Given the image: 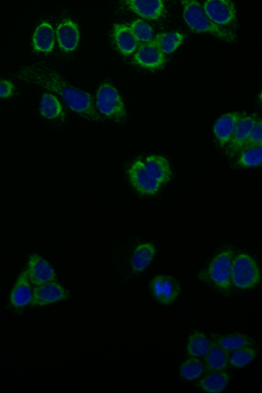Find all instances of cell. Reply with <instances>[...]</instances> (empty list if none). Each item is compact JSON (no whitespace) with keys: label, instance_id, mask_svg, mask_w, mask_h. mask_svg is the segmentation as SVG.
<instances>
[{"label":"cell","instance_id":"obj_7","mask_svg":"<svg viewBox=\"0 0 262 393\" xmlns=\"http://www.w3.org/2000/svg\"><path fill=\"white\" fill-rule=\"evenodd\" d=\"M150 290L157 301L163 304H169L178 297L181 287L173 277L160 275L152 279L150 283Z\"/></svg>","mask_w":262,"mask_h":393},{"label":"cell","instance_id":"obj_28","mask_svg":"<svg viewBox=\"0 0 262 393\" xmlns=\"http://www.w3.org/2000/svg\"><path fill=\"white\" fill-rule=\"evenodd\" d=\"M262 162V146L246 149L239 152L236 163L238 166L244 167L257 166Z\"/></svg>","mask_w":262,"mask_h":393},{"label":"cell","instance_id":"obj_13","mask_svg":"<svg viewBox=\"0 0 262 393\" xmlns=\"http://www.w3.org/2000/svg\"><path fill=\"white\" fill-rule=\"evenodd\" d=\"M245 114L237 112L222 115L215 123L213 131L221 146L229 143L234 133L237 121Z\"/></svg>","mask_w":262,"mask_h":393},{"label":"cell","instance_id":"obj_11","mask_svg":"<svg viewBox=\"0 0 262 393\" xmlns=\"http://www.w3.org/2000/svg\"><path fill=\"white\" fill-rule=\"evenodd\" d=\"M70 296L68 291L55 281L37 286L33 289L31 304L43 305L65 299Z\"/></svg>","mask_w":262,"mask_h":393},{"label":"cell","instance_id":"obj_31","mask_svg":"<svg viewBox=\"0 0 262 393\" xmlns=\"http://www.w3.org/2000/svg\"><path fill=\"white\" fill-rule=\"evenodd\" d=\"M262 146V122L258 119L257 122L239 150V152L249 148Z\"/></svg>","mask_w":262,"mask_h":393},{"label":"cell","instance_id":"obj_18","mask_svg":"<svg viewBox=\"0 0 262 393\" xmlns=\"http://www.w3.org/2000/svg\"><path fill=\"white\" fill-rule=\"evenodd\" d=\"M33 48L37 51L51 52L55 43V31L49 22L42 21L36 28L32 36Z\"/></svg>","mask_w":262,"mask_h":393},{"label":"cell","instance_id":"obj_22","mask_svg":"<svg viewBox=\"0 0 262 393\" xmlns=\"http://www.w3.org/2000/svg\"><path fill=\"white\" fill-rule=\"evenodd\" d=\"M155 253V248L150 243L140 244L135 249L131 259L133 270L143 271L149 265Z\"/></svg>","mask_w":262,"mask_h":393},{"label":"cell","instance_id":"obj_14","mask_svg":"<svg viewBox=\"0 0 262 393\" xmlns=\"http://www.w3.org/2000/svg\"><path fill=\"white\" fill-rule=\"evenodd\" d=\"M258 118L255 115L243 116L237 121L233 136L228 143V153L232 156L239 151L255 126Z\"/></svg>","mask_w":262,"mask_h":393},{"label":"cell","instance_id":"obj_1","mask_svg":"<svg viewBox=\"0 0 262 393\" xmlns=\"http://www.w3.org/2000/svg\"><path fill=\"white\" fill-rule=\"evenodd\" d=\"M14 76L60 95L71 110L82 117L94 121L103 120L93 96L73 86L56 71L41 62L23 66Z\"/></svg>","mask_w":262,"mask_h":393},{"label":"cell","instance_id":"obj_8","mask_svg":"<svg viewBox=\"0 0 262 393\" xmlns=\"http://www.w3.org/2000/svg\"><path fill=\"white\" fill-rule=\"evenodd\" d=\"M127 173L132 185L141 193L154 194L161 185L149 174L144 163L140 160L133 163Z\"/></svg>","mask_w":262,"mask_h":393},{"label":"cell","instance_id":"obj_3","mask_svg":"<svg viewBox=\"0 0 262 393\" xmlns=\"http://www.w3.org/2000/svg\"><path fill=\"white\" fill-rule=\"evenodd\" d=\"M95 103L101 114L118 122H125L127 116L124 104L117 89L109 82L99 86Z\"/></svg>","mask_w":262,"mask_h":393},{"label":"cell","instance_id":"obj_21","mask_svg":"<svg viewBox=\"0 0 262 393\" xmlns=\"http://www.w3.org/2000/svg\"><path fill=\"white\" fill-rule=\"evenodd\" d=\"M211 336L220 346L229 351L245 346H251L255 343L252 338L240 333L226 336L211 334Z\"/></svg>","mask_w":262,"mask_h":393},{"label":"cell","instance_id":"obj_25","mask_svg":"<svg viewBox=\"0 0 262 393\" xmlns=\"http://www.w3.org/2000/svg\"><path fill=\"white\" fill-rule=\"evenodd\" d=\"M184 35L178 32L158 33L153 39L165 55L174 52L182 43Z\"/></svg>","mask_w":262,"mask_h":393},{"label":"cell","instance_id":"obj_17","mask_svg":"<svg viewBox=\"0 0 262 393\" xmlns=\"http://www.w3.org/2000/svg\"><path fill=\"white\" fill-rule=\"evenodd\" d=\"M210 341V350L204 358L206 372L222 371L229 363L230 351L224 349L213 340Z\"/></svg>","mask_w":262,"mask_h":393},{"label":"cell","instance_id":"obj_23","mask_svg":"<svg viewBox=\"0 0 262 393\" xmlns=\"http://www.w3.org/2000/svg\"><path fill=\"white\" fill-rule=\"evenodd\" d=\"M229 376L224 372L210 373L199 381L196 385L209 392H220L227 386Z\"/></svg>","mask_w":262,"mask_h":393},{"label":"cell","instance_id":"obj_24","mask_svg":"<svg viewBox=\"0 0 262 393\" xmlns=\"http://www.w3.org/2000/svg\"><path fill=\"white\" fill-rule=\"evenodd\" d=\"M210 348V341L203 333L195 331L189 337L187 350L193 357H205Z\"/></svg>","mask_w":262,"mask_h":393},{"label":"cell","instance_id":"obj_20","mask_svg":"<svg viewBox=\"0 0 262 393\" xmlns=\"http://www.w3.org/2000/svg\"><path fill=\"white\" fill-rule=\"evenodd\" d=\"M32 295L33 291L26 269L19 275L12 290L10 301L15 307H23L31 302Z\"/></svg>","mask_w":262,"mask_h":393},{"label":"cell","instance_id":"obj_16","mask_svg":"<svg viewBox=\"0 0 262 393\" xmlns=\"http://www.w3.org/2000/svg\"><path fill=\"white\" fill-rule=\"evenodd\" d=\"M124 2L132 11L148 20L159 19L164 9L163 2L161 0H128Z\"/></svg>","mask_w":262,"mask_h":393},{"label":"cell","instance_id":"obj_32","mask_svg":"<svg viewBox=\"0 0 262 393\" xmlns=\"http://www.w3.org/2000/svg\"><path fill=\"white\" fill-rule=\"evenodd\" d=\"M15 91L13 83L8 80H0V97L6 98L12 96Z\"/></svg>","mask_w":262,"mask_h":393},{"label":"cell","instance_id":"obj_15","mask_svg":"<svg viewBox=\"0 0 262 393\" xmlns=\"http://www.w3.org/2000/svg\"><path fill=\"white\" fill-rule=\"evenodd\" d=\"M113 37L118 50L125 55L134 53L139 45L130 27L124 24L114 25Z\"/></svg>","mask_w":262,"mask_h":393},{"label":"cell","instance_id":"obj_6","mask_svg":"<svg viewBox=\"0 0 262 393\" xmlns=\"http://www.w3.org/2000/svg\"><path fill=\"white\" fill-rule=\"evenodd\" d=\"M202 7L208 17L215 24L232 31L236 28V11L233 2L208 0Z\"/></svg>","mask_w":262,"mask_h":393},{"label":"cell","instance_id":"obj_9","mask_svg":"<svg viewBox=\"0 0 262 393\" xmlns=\"http://www.w3.org/2000/svg\"><path fill=\"white\" fill-rule=\"evenodd\" d=\"M26 269L29 281L36 286L56 280L55 273L51 265L36 254L30 256Z\"/></svg>","mask_w":262,"mask_h":393},{"label":"cell","instance_id":"obj_30","mask_svg":"<svg viewBox=\"0 0 262 393\" xmlns=\"http://www.w3.org/2000/svg\"><path fill=\"white\" fill-rule=\"evenodd\" d=\"M129 27L139 42H147L153 39L152 28L143 19H137L134 20Z\"/></svg>","mask_w":262,"mask_h":393},{"label":"cell","instance_id":"obj_4","mask_svg":"<svg viewBox=\"0 0 262 393\" xmlns=\"http://www.w3.org/2000/svg\"><path fill=\"white\" fill-rule=\"evenodd\" d=\"M232 256L231 250L221 252L212 259L205 273L199 274L200 278L209 280L221 289H228L232 282Z\"/></svg>","mask_w":262,"mask_h":393},{"label":"cell","instance_id":"obj_26","mask_svg":"<svg viewBox=\"0 0 262 393\" xmlns=\"http://www.w3.org/2000/svg\"><path fill=\"white\" fill-rule=\"evenodd\" d=\"M39 111L41 115L45 118L54 119L60 115L62 106L55 95L45 93L41 96Z\"/></svg>","mask_w":262,"mask_h":393},{"label":"cell","instance_id":"obj_12","mask_svg":"<svg viewBox=\"0 0 262 393\" xmlns=\"http://www.w3.org/2000/svg\"><path fill=\"white\" fill-rule=\"evenodd\" d=\"M56 36L60 48L67 52L77 47L80 38L78 25L70 19L61 21L57 27Z\"/></svg>","mask_w":262,"mask_h":393},{"label":"cell","instance_id":"obj_10","mask_svg":"<svg viewBox=\"0 0 262 393\" xmlns=\"http://www.w3.org/2000/svg\"><path fill=\"white\" fill-rule=\"evenodd\" d=\"M134 56L135 62L148 69H157L166 61L165 54L152 39L151 41L139 45Z\"/></svg>","mask_w":262,"mask_h":393},{"label":"cell","instance_id":"obj_29","mask_svg":"<svg viewBox=\"0 0 262 393\" xmlns=\"http://www.w3.org/2000/svg\"><path fill=\"white\" fill-rule=\"evenodd\" d=\"M256 351L250 346L233 350L229 355V363L236 367H242L250 363L255 357Z\"/></svg>","mask_w":262,"mask_h":393},{"label":"cell","instance_id":"obj_19","mask_svg":"<svg viewBox=\"0 0 262 393\" xmlns=\"http://www.w3.org/2000/svg\"><path fill=\"white\" fill-rule=\"evenodd\" d=\"M149 174L161 184L168 182L172 176L169 162L161 156L150 155L146 158L144 163Z\"/></svg>","mask_w":262,"mask_h":393},{"label":"cell","instance_id":"obj_27","mask_svg":"<svg viewBox=\"0 0 262 393\" xmlns=\"http://www.w3.org/2000/svg\"><path fill=\"white\" fill-rule=\"evenodd\" d=\"M204 370V367L202 362L196 357H192L182 364L180 373L184 379L192 380L200 377Z\"/></svg>","mask_w":262,"mask_h":393},{"label":"cell","instance_id":"obj_2","mask_svg":"<svg viewBox=\"0 0 262 393\" xmlns=\"http://www.w3.org/2000/svg\"><path fill=\"white\" fill-rule=\"evenodd\" d=\"M181 3L184 20L193 32L209 33L227 42L235 40L237 36L234 31L213 23L206 15L199 2L184 0Z\"/></svg>","mask_w":262,"mask_h":393},{"label":"cell","instance_id":"obj_5","mask_svg":"<svg viewBox=\"0 0 262 393\" xmlns=\"http://www.w3.org/2000/svg\"><path fill=\"white\" fill-rule=\"evenodd\" d=\"M260 272L255 260L246 253L237 255L232 261L231 280L237 287L250 288L259 281Z\"/></svg>","mask_w":262,"mask_h":393}]
</instances>
